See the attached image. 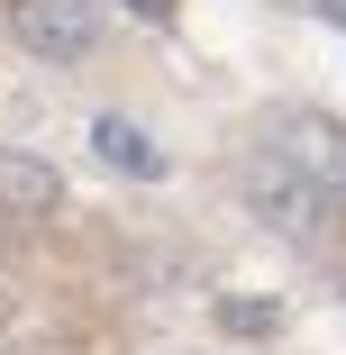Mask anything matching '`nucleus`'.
<instances>
[{
  "label": "nucleus",
  "instance_id": "f257e3e1",
  "mask_svg": "<svg viewBox=\"0 0 346 355\" xmlns=\"http://www.w3.org/2000/svg\"><path fill=\"white\" fill-rule=\"evenodd\" d=\"M10 28H19V46L46 55V64H83L92 37H101L92 0H10Z\"/></svg>",
  "mask_w": 346,
  "mask_h": 355
},
{
  "label": "nucleus",
  "instance_id": "f03ea898",
  "mask_svg": "<svg viewBox=\"0 0 346 355\" xmlns=\"http://www.w3.org/2000/svg\"><path fill=\"white\" fill-rule=\"evenodd\" d=\"M246 191H255V209H264L273 228L319 237V209H328V200H319V182H310L292 155H255V164H246Z\"/></svg>",
  "mask_w": 346,
  "mask_h": 355
},
{
  "label": "nucleus",
  "instance_id": "7ed1b4c3",
  "mask_svg": "<svg viewBox=\"0 0 346 355\" xmlns=\"http://www.w3.org/2000/svg\"><path fill=\"white\" fill-rule=\"evenodd\" d=\"M273 137H283V155L319 182V200H328V209H346V128H337V119L292 110V119H273Z\"/></svg>",
  "mask_w": 346,
  "mask_h": 355
},
{
  "label": "nucleus",
  "instance_id": "20e7f679",
  "mask_svg": "<svg viewBox=\"0 0 346 355\" xmlns=\"http://www.w3.org/2000/svg\"><path fill=\"white\" fill-rule=\"evenodd\" d=\"M0 209H10V219H55L64 209V173L19 155V146H0Z\"/></svg>",
  "mask_w": 346,
  "mask_h": 355
},
{
  "label": "nucleus",
  "instance_id": "39448f33",
  "mask_svg": "<svg viewBox=\"0 0 346 355\" xmlns=\"http://www.w3.org/2000/svg\"><path fill=\"white\" fill-rule=\"evenodd\" d=\"M92 146H101V164H119V173H137V182H155V173H164V146H155L137 119H119V110L92 128Z\"/></svg>",
  "mask_w": 346,
  "mask_h": 355
},
{
  "label": "nucleus",
  "instance_id": "423d86ee",
  "mask_svg": "<svg viewBox=\"0 0 346 355\" xmlns=\"http://www.w3.org/2000/svg\"><path fill=\"white\" fill-rule=\"evenodd\" d=\"M128 10H137V19H173V0H128Z\"/></svg>",
  "mask_w": 346,
  "mask_h": 355
}]
</instances>
